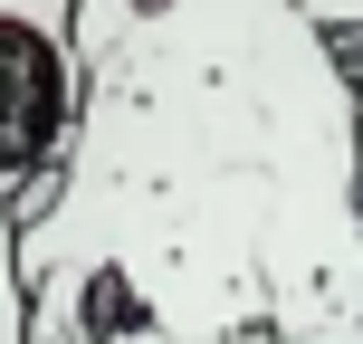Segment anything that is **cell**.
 <instances>
[{
  "label": "cell",
  "mask_w": 363,
  "mask_h": 344,
  "mask_svg": "<svg viewBox=\"0 0 363 344\" xmlns=\"http://www.w3.org/2000/svg\"><path fill=\"white\" fill-rule=\"evenodd\" d=\"M77 134L10 192L29 344H363V67L306 0H77Z\"/></svg>",
  "instance_id": "6da1fadb"
},
{
  "label": "cell",
  "mask_w": 363,
  "mask_h": 344,
  "mask_svg": "<svg viewBox=\"0 0 363 344\" xmlns=\"http://www.w3.org/2000/svg\"><path fill=\"white\" fill-rule=\"evenodd\" d=\"M77 96H86V67H77L67 38L29 29V19H0V192L38 182L67 153Z\"/></svg>",
  "instance_id": "7a4b0ae2"
},
{
  "label": "cell",
  "mask_w": 363,
  "mask_h": 344,
  "mask_svg": "<svg viewBox=\"0 0 363 344\" xmlns=\"http://www.w3.org/2000/svg\"><path fill=\"white\" fill-rule=\"evenodd\" d=\"M0 344H29V277H19V220L0 192Z\"/></svg>",
  "instance_id": "3957f363"
},
{
  "label": "cell",
  "mask_w": 363,
  "mask_h": 344,
  "mask_svg": "<svg viewBox=\"0 0 363 344\" xmlns=\"http://www.w3.org/2000/svg\"><path fill=\"white\" fill-rule=\"evenodd\" d=\"M0 19H29V29H48V38H67V19H77V0H0Z\"/></svg>",
  "instance_id": "277c9868"
}]
</instances>
